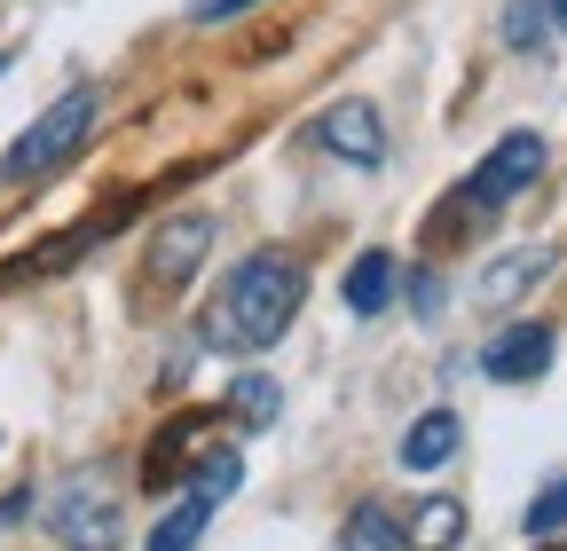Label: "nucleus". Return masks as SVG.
<instances>
[{"label":"nucleus","instance_id":"f257e3e1","mask_svg":"<svg viewBox=\"0 0 567 551\" xmlns=\"http://www.w3.org/2000/svg\"><path fill=\"white\" fill-rule=\"evenodd\" d=\"M300 292H308V276L292 252H252L221 276V292H213L205 308V347H221V355H260L276 347L284 331H292L300 315Z\"/></svg>","mask_w":567,"mask_h":551},{"label":"nucleus","instance_id":"f03ea898","mask_svg":"<svg viewBox=\"0 0 567 551\" xmlns=\"http://www.w3.org/2000/svg\"><path fill=\"white\" fill-rule=\"evenodd\" d=\"M48 536L71 543V551H118V536H126L118 480L95 472V465L63 472V480H55V497H48Z\"/></svg>","mask_w":567,"mask_h":551},{"label":"nucleus","instance_id":"7ed1b4c3","mask_svg":"<svg viewBox=\"0 0 567 551\" xmlns=\"http://www.w3.org/2000/svg\"><path fill=\"white\" fill-rule=\"evenodd\" d=\"M87 126H95V87H71V95H55L17 143H9V158H0V181H40V174H55L71 150L87 143Z\"/></svg>","mask_w":567,"mask_h":551},{"label":"nucleus","instance_id":"20e7f679","mask_svg":"<svg viewBox=\"0 0 567 551\" xmlns=\"http://www.w3.org/2000/svg\"><path fill=\"white\" fill-rule=\"evenodd\" d=\"M536 174H544V134H528V126H520V134H505V143H496V150H488V158L465 174V189H457V214H465V221L505 214V205H513V197H520Z\"/></svg>","mask_w":567,"mask_h":551},{"label":"nucleus","instance_id":"39448f33","mask_svg":"<svg viewBox=\"0 0 567 551\" xmlns=\"http://www.w3.org/2000/svg\"><path fill=\"white\" fill-rule=\"evenodd\" d=\"M205 252H213V214H174V221L151 237V260H142L151 292H182L189 276L205 268Z\"/></svg>","mask_w":567,"mask_h":551},{"label":"nucleus","instance_id":"423d86ee","mask_svg":"<svg viewBox=\"0 0 567 551\" xmlns=\"http://www.w3.org/2000/svg\"><path fill=\"white\" fill-rule=\"evenodd\" d=\"M316 143L331 150V158H347V166H386V126H379V111L371 103H331L323 118H316Z\"/></svg>","mask_w":567,"mask_h":551},{"label":"nucleus","instance_id":"0eeeda50","mask_svg":"<svg viewBox=\"0 0 567 551\" xmlns=\"http://www.w3.org/2000/svg\"><path fill=\"white\" fill-rule=\"evenodd\" d=\"M551 331L544 323H513V331H496L488 347H481V371L496 378V386H528V378H544L551 371Z\"/></svg>","mask_w":567,"mask_h":551},{"label":"nucleus","instance_id":"6e6552de","mask_svg":"<svg viewBox=\"0 0 567 551\" xmlns=\"http://www.w3.org/2000/svg\"><path fill=\"white\" fill-rule=\"evenodd\" d=\"M544 268H551V245H520V252H505V260H488V276H481V300H488V308L520 300L528 284H544Z\"/></svg>","mask_w":567,"mask_h":551},{"label":"nucleus","instance_id":"1a4fd4ad","mask_svg":"<svg viewBox=\"0 0 567 551\" xmlns=\"http://www.w3.org/2000/svg\"><path fill=\"white\" fill-rule=\"evenodd\" d=\"M457 457V418L450 409H425V418L402 434V472H442Z\"/></svg>","mask_w":567,"mask_h":551},{"label":"nucleus","instance_id":"9d476101","mask_svg":"<svg viewBox=\"0 0 567 551\" xmlns=\"http://www.w3.org/2000/svg\"><path fill=\"white\" fill-rule=\"evenodd\" d=\"M394 292H402V260L394 252H363V260L347 268V308L354 315H379Z\"/></svg>","mask_w":567,"mask_h":551},{"label":"nucleus","instance_id":"9b49d317","mask_svg":"<svg viewBox=\"0 0 567 551\" xmlns=\"http://www.w3.org/2000/svg\"><path fill=\"white\" fill-rule=\"evenodd\" d=\"M457 536H465V505L457 497H425L410 512V528H402V551H457Z\"/></svg>","mask_w":567,"mask_h":551},{"label":"nucleus","instance_id":"f8f14e48","mask_svg":"<svg viewBox=\"0 0 567 551\" xmlns=\"http://www.w3.org/2000/svg\"><path fill=\"white\" fill-rule=\"evenodd\" d=\"M339 551H402V528H394V512L363 497V505L347 512V528H339Z\"/></svg>","mask_w":567,"mask_h":551},{"label":"nucleus","instance_id":"ddd939ff","mask_svg":"<svg viewBox=\"0 0 567 551\" xmlns=\"http://www.w3.org/2000/svg\"><path fill=\"white\" fill-rule=\"evenodd\" d=\"M205 520H213V505H197V497H182L166 520H158V536H151V551H197V536H205Z\"/></svg>","mask_w":567,"mask_h":551},{"label":"nucleus","instance_id":"4468645a","mask_svg":"<svg viewBox=\"0 0 567 551\" xmlns=\"http://www.w3.org/2000/svg\"><path fill=\"white\" fill-rule=\"evenodd\" d=\"M237 480H245V465H237V449H205V465L189 472V497H197V505H221V497L237 489Z\"/></svg>","mask_w":567,"mask_h":551},{"label":"nucleus","instance_id":"2eb2a0df","mask_svg":"<svg viewBox=\"0 0 567 551\" xmlns=\"http://www.w3.org/2000/svg\"><path fill=\"white\" fill-rule=\"evenodd\" d=\"M229 409H237V426H276L284 386H276V378H237V386H229Z\"/></svg>","mask_w":567,"mask_h":551},{"label":"nucleus","instance_id":"dca6fc26","mask_svg":"<svg viewBox=\"0 0 567 551\" xmlns=\"http://www.w3.org/2000/svg\"><path fill=\"white\" fill-rule=\"evenodd\" d=\"M559 528H567V472L528 505V536H536V543H559Z\"/></svg>","mask_w":567,"mask_h":551},{"label":"nucleus","instance_id":"f3484780","mask_svg":"<svg viewBox=\"0 0 567 551\" xmlns=\"http://www.w3.org/2000/svg\"><path fill=\"white\" fill-rule=\"evenodd\" d=\"M505 40L513 48H536L544 40V0H513V9H505Z\"/></svg>","mask_w":567,"mask_h":551},{"label":"nucleus","instance_id":"a211bd4d","mask_svg":"<svg viewBox=\"0 0 567 551\" xmlns=\"http://www.w3.org/2000/svg\"><path fill=\"white\" fill-rule=\"evenodd\" d=\"M237 9H260V0H205V24H221V17H237Z\"/></svg>","mask_w":567,"mask_h":551},{"label":"nucleus","instance_id":"6ab92c4d","mask_svg":"<svg viewBox=\"0 0 567 551\" xmlns=\"http://www.w3.org/2000/svg\"><path fill=\"white\" fill-rule=\"evenodd\" d=\"M544 17H551V24H559V32H567V0H544Z\"/></svg>","mask_w":567,"mask_h":551},{"label":"nucleus","instance_id":"aec40b11","mask_svg":"<svg viewBox=\"0 0 567 551\" xmlns=\"http://www.w3.org/2000/svg\"><path fill=\"white\" fill-rule=\"evenodd\" d=\"M536 551H567V543H536Z\"/></svg>","mask_w":567,"mask_h":551},{"label":"nucleus","instance_id":"412c9836","mask_svg":"<svg viewBox=\"0 0 567 551\" xmlns=\"http://www.w3.org/2000/svg\"><path fill=\"white\" fill-rule=\"evenodd\" d=\"M0 72H9V48H0Z\"/></svg>","mask_w":567,"mask_h":551}]
</instances>
